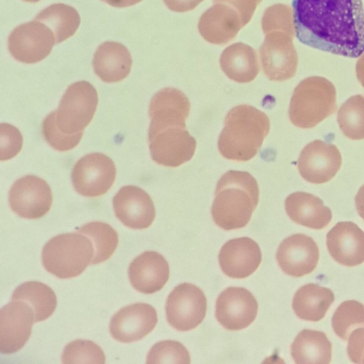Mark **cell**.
I'll use <instances>...</instances> for the list:
<instances>
[{
    "label": "cell",
    "instance_id": "ee69618b",
    "mask_svg": "<svg viewBox=\"0 0 364 364\" xmlns=\"http://www.w3.org/2000/svg\"><path fill=\"white\" fill-rule=\"evenodd\" d=\"M25 1H27V2H31V3H33V2H38L40 0H23Z\"/></svg>",
    "mask_w": 364,
    "mask_h": 364
},
{
    "label": "cell",
    "instance_id": "836d02e7",
    "mask_svg": "<svg viewBox=\"0 0 364 364\" xmlns=\"http://www.w3.org/2000/svg\"><path fill=\"white\" fill-rule=\"evenodd\" d=\"M191 357L185 346L176 341L166 340L154 345L150 349L146 363L189 364Z\"/></svg>",
    "mask_w": 364,
    "mask_h": 364
},
{
    "label": "cell",
    "instance_id": "1f68e13d",
    "mask_svg": "<svg viewBox=\"0 0 364 364\" xmlns=\"http://www.w3.org/2000/svg\"><path fill=\"white\" fill-rule=\"evenodd\" d=\"M332 327L336 334L346 341L355 328L364 327V306L355 300L343 301L332 317Z\"/></svg>",
    "mask_w": 364,
    "mask_h": 364
},
{
    "label": "cell",
    "instance_id": "4dcf8cb0",
    "mask_svg": "<svg viewBox=\"0 0 364 364\" xmlns=\"http://www.w3.org/2000/svg\"><path fill=\"white\" fill-rule=\"evenodd\" d=\"M337 122L343 134L353 140L364 139V96L348 99L339 108Z\"/></svg>",
    "mask_w": 364,
    "mask_h": 364
},
{
    "label": "cell",
    "instance_id": "b9f144b4",
    "mask_svg": "<svg viewBox=\"0 0 364 364\" xmlns=\"http://www.w3.org/2000/svg\"><path fill=\"white\" fill-rule=\"evenodd\" d=\"M112 6L114 7H127L134 5L142 0H102Z\"/></svg>",
    "mask_w": 364,
    "mask_h": 364
},
{
    "label": "cell",
    "instance_id": "f546056e",
    "mask_svg": "<svg viewBox=\"0 0 364 364\" xmlns=\"http://www.w3.org/2000/svg\"><path fill=\"white\" fill-rule=\"evenodd\" d=\"M78 232L87 236L92 242L95 255L92 264L107 260L114 252L119 242L117 232L109 224L95 221L78 229Z\"/></svg>",
    "mask_w": 364,
    "mask_h": 364
},
{
    "label": "cell",
    "instance_id": "7c38bea8",
    "mask_svg": "<svg viewBox=\"0 0 364 364\" xmlns=\"http://www.w3.org/2000/svg\"><path fill=\"white\" fill-rule=\"evenodd\" d=\"M53 195L49 185L42 178L33 175L17 180L9 193L11 209L18 215L37 219L50 210Z\"/></svg>",
    "mask_w": 364,
    "mask_h": 364
},
{
    "label": "cell",
    "instance_id": "30bf717a",
    "mask_svg": "<svg viewBox=\"0 0 364 364\" xmlns=\"http://www.w3.org/2000/svg\"><path fill=\"white\" fill-rule=\"evenodd\" d=\"M294 37L282 31L265 34L259 48L264 73L270 80L285 81L296 73L298 55L293 44Z\"/></svg>",
    "mask_w": 364,
    "mask_h": 364
},
{
    "label": "cell",
    "instance_id": "484cf974",
    "mask_svg": "<svg viewBox=\"0 0 364 364\" xmlns=\"http://www.w3.org/2000/svg\"><path fill=\"white\" fill-rule=\"evenodd\" d=\"M291 354L297 364H328L332 357V345L323 332L304 329L293 341Z\"/></svg>",
    "mask_w": 364,
    "mask_h": 364
},
{
    "label": "cell",
    "instance_id": "e0dca14e",
    "mask_svg": "<svg viewBox=\"0 0 364 364\" xmlns=\"http://www.w3.org/2000/svg\"><path fill=\"white\" fill-rule=\"evenodd\" d=\"M276 258L285 274L300 277L314 270L319 259V250L311 237L294 234L280 243Z\"/></svg>",
    "mask_w": 364,
    "mask_h": 364
},
{
    "label": "cell",
    "instance_id": "d6986e66",
    "mask_svg": "<svg viewBox=\"0 0 364 364\" xmlns=\"http://www.w3.org/2000/svg\"><path fill=\"white\" fill-rule=\"evenodd\" d=\"M218 259L225 274L231 278L243 279L257 269L262 262V253L255 241L242 237L225 242L220 250Z\"/></svg>",
    "mask_w": 364,
    "mask_h": 364
},
{
    "label": "cell",
    "instance_id": "cb8c5ba5",
    "mask_svg": "<svg viewBox=\"0 0 364 364\" xmlns=\"http://www.w3.org/2000/svg\"><path fill=\"white\" fill-rule=\"evenodd\" d=\"M132 59L128 49L122 44L107 41L100 45L92 61L96 75L104 82H117L129 73Z\"/></svg>",
    "mask_w": 364,
    "mask_h": 364
},
{
    "label": "cell",
    "instance_id": "f1b7e54d",
    "mask_svg": "<svg viewBox=\"0 0 364 364\" xmlns=\"http://www.w3.org/2000/svg\"><path fill=\"white\" fill-rule=\"evenodd\" d=\"M53 32L55 44L68 39L77 30L80 18L73 7L64 4H54L42 10L35 18Z\"/></svg>",
    "mask_w": 364,
    "mask_h": 364
},
{
    "label": "cell",
    "instance_id": "7a4b0ae2",
    "mask_svg": "<svg viewBox=\"0 0 364 364\" xmlns=\"http://www.w3.org/2000/svg\"><path fill=\"white\" fill-rule=\"evenodd\" d=\"M189 112L185 107L166 106L149 114V150L158 164L177 167L192 159L196 141L186 129Z\"/></svg>",
    "mask_w": 364,
    "mask_h": 364
},
{
    "label": "cell",
    "instance_id": "83f0119b",
    "mask_svg": "<svg viewBox=\"0 0 364 364\" xmlns=\"http://www.w3.org/2000/svg\"><path fill=\"white\" fill-rule=\"evenodd\" d=\"M12 300H22L33 309L35 321L48 318L57 306V297L48 285L37 281L26 282L19 285L11 296Z\"/></svg>",
    "mask_w": 364,
    "mask_h": 364
},
{
    "label": "cell",
    "instance_id": "9c48e42d",
    "mask_svg": "<svg viewBox=\"0 0 364 364\" xmlns=\"http://www.w3.org/2000/svg\"><path fill=\"white\" fill-rule=\"evenodd\" d=\"M117 170L114 161L101 153L82 157L73 166L71 178L75 191L86 197L104 195L113 185Z\"/></svg>",
    "mask_w": 364,
    "mask_h": 364
},
{
    "label": "cell",
    "instance_id": "3957f363",
    "mask_svg": "<svg viewBox=\"0 0 364 364\" xmlns=\"http://www.w3.org/2000/svg\"><path fill=\"white\" fill-rule=\"evenodd\" d=\"M259 196L257 182L249 172L227 171L217 183L211 207L214 222L225 230L245 227L258 204Z\"/></svg>",
    "mask_w": 364,
    "mask_h": 364
},
{
    "label": "cell",
    "instance_id": "ffe728a7",
    "mask_svg": "<svg viewBox=\"0 0 364 364\" xmlns=\"http://www.w3.org/2000/svg\"><path fill=\"white\" fill-rule=\"evenodd\" d=\"M331 256L339 264L354 267L364 262V232L354 223H338L326 235Z\"/></svg>",
    "mask_w": 364,
    "mask_h": 364
},
{
    "label": "cell",
    "instance_id": "ab89813d",
    "mask_svg": "<svg viewBox=\"0 0 364 364\" xmlns=\"http://www.w3.org/2000/svg\"><path fill=\"white\" fill-rule=\"evenodd\" d=\"M166 6L175 12H186L193 10L204 0H163Z\"/></svg>",
    "mask_w": 364,
    "mask_h": 364
},
{
    "label": "cell",
    "instance_id": "7402d4cb",
    "mask_svg": "<svg viewBox=\"0 0 364 364\" xmlns=\"http://www.w3.org/2000/svg\"><path fill=\"white\" fill-rule=\"evenodd\" d=\"M244 27L239 14L231 6L215 3L200 17L198 31L208 42L224 45L232 41Z\"/></svg>",
    "mask_w": 364,
    "mask_h": 364
},
{
    "label": "cell",
    "instance_id": "6da1fadb",
    "mask_svg": "<svg viewBox=\"0 0 364 364\" xmlns=\"http://www.w3.org/2000/svg\"><path fill=\"white\" fill-rule=\"evenodd\" d=\"M295 34L304 45L348 58L364 53L362 0H293Z\"/></svg>",
    "mask_w": 364,
    "mask_h": 364
},
{
    "label": "cell",
    "instance_id": "e575fe53",
    "mask_svg": "<svg viewBox=\"0 0 364 364\" xmlns=\"http://www.w3.org/2000/svg\"><path fill=\"white\" fill-rule=\"evenodd\" d=\"M262 28L264 34L274 31H284L294 36L293 11L286 4H277L268 7L262 18Z\"/></svg>",
    "mask_w": 364,
    "mask_h": 364
},
{
    "label": "cell",
    "instance_id": "d590c367",
    "mask_svg": "<svg viewBox=\"0 0 364 364\" xmlns=\"http://www.w3.org/2000/svg\"><path fill=\"white\" fill-rule=\"evenodd\" d=\"M55 112L49 114L43 122L42 133L46 141L55 149L65 151L75 147L82 136L83 132L65 134L60 131L55 121Z\"/></svg>",
    "mask_w": 364,
    "mask_h": 364
},
{
    "label": "cell",
    "instance_id": "5bb4252c",
    "mask_svg": "<svg viewBox=\"0 0 364 364\" xmlns=\"http://www.w3.org/2000/svg\"><path fill=\"white\" fill-rule=\"evenodd\" d=\"M35 316L25 301L12 300L0 310V351L4 354L17 352L28 340Z\"/></svg>",
    "mask_w": 364,
    "mask_h": 364
},
{
    "label": "cell",
    "instance_id": "d6a6232c",
    "mask_svg": "<svg viewBox=\"0 0 364 364\" xmlns=\"http://www.w3.org/2000/svg\"><path fill=\"white\" fill-rule=\"evenodd\" d=\"M61 358L64 364L105 363V355L101 348L91 341L83 339H77L67 344Z\"/></svg>",
    "mask_w": 364,
    "mask_h": 364
},
{
    "label": "cell",
    "instance_id": "603a6c76",
    "mask_svg": "<svg viewBox=\"0 0 364 364\" xmlns=\"http://www.w3.org/2000/svg\"><path fill=\"white\" fill-rule=\"evenodd\" d=\"M285 210L294 222L316 230L326 227L332 219L331 209L319 198L306 192L298 191L287 196Z\"/></svg>",
    "mask_w": 364,
    "mask_h": 364
},
{
    "label": "cell",
    "instance_id": "8992f818",
    "mask_svg": "<svg viewBox=\"0 0 364 364\" xmlns=\"http://www.w3.org/2000/svg\"><path fill=\"white\" fill-rule=\"evenodd\" d=\"M92 240L80 232L65 233L51 238L44 245L41 261L44 268L60 279L80 275L95 255Z\"/></svg>",
    "mask_w": 364,
    "mask_h": 364
},
{
    "label": "cell",
    "instance_id": "60d3db41",
    "mask_svg": "<svg viewBox=\"0 0 364 364\" xmlns=\"http://www.w3.org/2000/svg\"><path fill=\"white\" fill-rule=\"evenodd\" d=\"M355 204L358 213L364 220V185L359 188L355 197Z\"/></svg>",
    "mask_w": 364,
    "mask_h": 364
},
{
    "label": "cell",
    "instance_id": "4316f807",
    "mask_svg": "<svg viewBox=\"0 0 364 364\" xmlns=\"http://www.w3.org/2000/svg\"><path fill=\"white\" fill-rule=\"evenodd\" d=\"M333 301L334 294L330 289L308 284L300 287L295 293L292 308L299 318L318 321L325 316Z\"/></svg>",
    "mask_w": 364,
    "mask_h": 364
},
{
    "label": "cell",
    "instance_id": "5b68a950",
    "mask_svg": "<svg viewBox=\"0 0 364 364\" xmlns=\"http://www.w3.org/2000/svg\"><path fill=\"white\" fill-rule=\"evenodd\" d=\"M336 109V90L333 84L323 77L311 76L295 87L289 104V117L294 126L311 129L332 115Z\"/></svg>",
    "mask_w": 364,
    "mask_h": 364
},
{
    "label": "cell",
    "instance_id": "9a60e30c",
    "mask_svg": "<svg viewBox=\"0 0 364 364\" xmlns=\"http://www.w3.org/2000/svg\"><path fill=\"white\" fill-rule=\"evenodd\" d=\"M257 310V301L250 291L243 287H230L217 299L215 318L225 328L238 331L255 321Z\"/></svg>",
    "mask_w": 364,
    "mask_h": 364
},
{
    "label": "cell",
    "instance_id": "277c9868",
    "mask_svg": "<svg viewBox=\"0 0 364 364\" xmlns=\"http://www.w3.org/2000/svg\"><path fill=\"white\" fill-rule=\"evenodd\" d=\"M269 129L270 122L264 112L248 105L234 107L225 117L218 150L228 159L249 161L259 151Z\"/></svg>",
    "mask_w": 364,
    "mask_h": 364
},
{
    "label": "cell",
    "instance_id": "2e32d148",
    "mask_svg": "<svg viewBox=\"0 0 364 364\" xmlns=\"http://www.w3.org/2000/svg\"><path fill=\"white\" fill-rule=\"evenodd\" d=\"M156 309L146 303H136L123 307L111 318V336L121 343L137 341L155 328L157 323Z\"/></svg>",
    "mask_w": 364,
    "mask_h": 364
},
{
    "label": "cell",
    "instance_id": "8fae6325",
    "mask_svg": "<svg viewBox=\"0 0 364 364\" xmlns=\"http://www.w3.org/2000/svg\"><path fill=\"white\" fill-rule=\"evenodd\" d=\"M55 44L53 32L40 21L23 23L15 28L8 39V48L17 60L35 63L46 58Z\"/></svg>",
    "mask_w": 364,
    "mask_h": 364
},
{
    "label": "cell",
    "instance_id": "52a82bcc",
    "mask_svg": "<svg viewBox=\"0 0 364 364\" xmlns=\"http://www.w3.org/2000/svg\"><path fill=\"white\" fill-rule=\"evenodd\" d=\"M98 103L95 88L87 81L70 85L55 110V121L60 131L65 134L83 132L92 119Z\"/></svg>",
    "mask_w": 364,
    "mask_h": 364
},
{
    "label": "cell",
    "instance_id": "d4e9b609",
    "mask_svg": "<svg viewBox=\"0 0 364 364\" xmlns=\"http://www.w3.org/2000/svg\"><path fill=\"white\" fill-rule=\"evenodd\" d=\"M220 65L230 79L238 83L252 81L259 72L255 50L240 42L225 48L220 58Z\"/></svg>",
    "mask_w": 364,
    "mask_h": 364
},
{
    "label": "cell",
    "instance_id": "7bdbcfd3",
    "mask_svg": "<svg viewBox=\"0 0 364 364\" xmlns=\"http://www.w3.org/2000/svg\"><path fill=\"white\" fill-rule=\"evenodd\" d=\"M355 72L358 80L364 87V53L356 63Z\"/></svg>",
    "mask_w": 364,
    "mask_h": 364
},
{
    "label": "cell",
    "instance_id": "74e56055",
    "mask_svg": "<svg viewBox=\"0 0 364 364\" xmlns=\"http://www.w3.org/2000/svg\"><path fill=\"white\" fill-rule=\"evenodd\" d=\"M347 352L351 361L364 363V327L354 329L349 336Z\"/></svg>",
    "mask_w": 364,
    "mask_h": 364
},
{
    "label": "cell",
    "instance_id": "f35d334b",
    "mask_svg": "<svg viewBox=\"0 0 364 364\" xmlns=\"http://www.w3.org/2000/svg\"><path fill=\"white\" fill-rule=\"evenodd\" d=\"M213 2L225 4L239 14L244 26L250 22L262 0H212Z\"/></svg>",
    "mask_w": 364,
    "mask_h": 364
},
{
    "label": "cell",
    "instance_id": "4fadbf2b",
    "mask_svg": "<svg viewBox=\"0 0 364 364\" xmlns=\"http://www.w3.org/2000/svg\"><path fill=\"white\" fill-rule=\"evenodd\" d=\"M341 163V153L334 144L317 139L302 149L297 168L304 179L311 183L321 184L335 176Z\"/></svg>",
    "mask_w": 364,
    "mask_h": 364
},
{
    "label": "cell",
    "instance_id": "ac0fdd59",
    "mask_svg": "<svg viewBox=\"0 0 364 364\" xmlns=\"http://www.w3.org/2000/svg\"><path fill=\"white\" fill-rule=\"evenodd\" d=\"M116 217L132 229H145L155 219L156 210L149 195L135 186L122 187L112 200Z\"/></svg>",
    "mask_w": 364,
    "mask_h": 364
},
{
    "label": "cell",
    "instance_id": "44dd1931",
    "mask_svg": "<svg viewBox=\"0 0 364 364\" xmlns=\"http://www.w3.org/2000/svg\"><path fill=\"white\" fill-rule=\"evenodd\" d=\"M132 286L138 291L150 294L161 290L169 278L166 259L154 251H146L135 257L128 269Z\"/></svg>",
    "mask_w": 364,
    "mask_h": 364
},
{
    "label": "cell",
    "instance_id": "ba28073f",
    "mask_svg": "<svg viewBox=\"0 0 364 364\" xmlns=\"http://www.w3.org/2000/svg\"><path fill=\"white\" fill-rule=\"evenodd\" d=\"M165 308L167 321L173 328L190 331L204 319L207 300L200 288L190 283H182L168 296Z\"/></svg>",
    "mask_w": 364,
    "mask_h": 364
},
{
    "label": "cell",
    "instance_id": "8d00e7d4",
    "mask_svg": "<svg viewBox=\"0 0 364 364\" xmlns=\"http://www.w3.org/2000/svg\"><path fill=\"white\" fill-rule=\"evenodd\" d=\"M23 136L19 130L7 123L0 124V160L14 157L21 151Z\"/></svg>",
    "mask_w": 364,
    "mask_h": 364
}]
</instances>
